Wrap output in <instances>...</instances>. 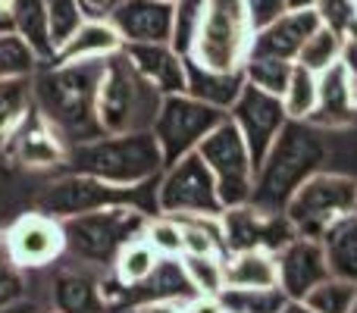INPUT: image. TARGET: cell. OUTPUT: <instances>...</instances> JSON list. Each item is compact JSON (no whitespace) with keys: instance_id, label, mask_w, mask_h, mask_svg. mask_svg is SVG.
I'll list each match as a JSON object with an SVG mask.
<instances>
[{"instance_id":"c3c4849f","label":"cell","mask_w":357,"mask_h":313,"mask_svg":"<svg viewBox=\"0 0 357 313\" xmlns=\"http://www.w3.org/2000/svg\"><path fill=\"white\" fill-rule=\"evenodd\" d=\"M169 313H191L188 307H185V304H176V307L173 310H169Z\"/></svg>"},{"instance_id":"836d02e7","label":"cell","mask_w":357,"mask_h":313,"mask_svg":"<svg viewBox=\"0 0 357 313\" xmlns=\"http://www.w3.org/2000/svg\"><path fill=\"white\" fill-rule=\"evenodd\" d=\"M354 298H357V282L329 276L326 282H320L307 298H304V304H307L314 313H351Z\"/></svg>"},{"instance_id":"e575fe53","label":"cell","mask_w":357,"mask_h":313,"mask_svg":"<svg viewBox=\"0 0 357 313\" xmlns=\"http://www.w3.org/2000/svg\"><path fill=\"white\" fill-rule=\"evenodd\" d=\"M282 104H285L289 119H307L317 107V72H310L307 66L295 63L289 88L282 94Z\"/></svg>"},{"instance_id":"7dc6e473","label":"cell","mask_w":357,"mask_h":313,"mask_svg":"<svg viewBox=\"0 0 357 313\" xmlns=\"http://www.w3.org/2000/svg\"><path fill=\"white\" fill-rule=\"evenodd\" d=\"M285 6L289 10H314L317 0H285Z\"/></svg>"},{"instance_id":"d6a6232c","label":"cell","mask_w":357,"mask_h":313,"mask_svg":"<svg viewBox=\"0 0 357 313\" xmlns=\"http://www.w3.org/2000/svg\"><path fill=\"white\" fill-rule=\"evenodd\" d=\"M41 56L31 50V44L16 31L0 35V79H16V75H35L41 66Z\"/></svg>"},{"instance_id":"ffe728a7","label":"cell","mask_w":357,"mask_h":313,"mask_svg":"<svg viewBox=\"0 0 357 313\" xmlns=\"http://www.w3.org/2000/svg\"><path fill=\"white\" fill-rule=\"evenodd\" d=\"M123 54L163 94L185 91V56L173 44H123Z\"/></svg>"},{"instance_id":"277c9868","label":"cell","mask_w":357,"mask_h":313,"mask_svg":"<svg viewBox=\"0 0 357 313\" xmlns=\"http://www.w3.org/2000/svg\"><path fill=\"white\" fill-rule=\"evenodd\" d=\"M167 94L148 82L132 60L116 50L107 56L104 75L98 88V123L104 135H126V132H151Z\"/></svg>"},{"instance_id":"cb8c5ba5","label":"cell","mask_w":357,"mask_h":313,"mask_svg":"<svg viewBox=\"0 0 357 313\" xmlns=\"http://www.w3.org/2000/svg\"><path fill=\"white\" fill-rule=\"evenodd\" d=\"M226 289H276L279 266L270 251H235L222 257Z\"/></svg>"},{"instance_id":"bcb514c9","label":"cell","mask_w":357,"mask_h":313,"mask_svg":"<svg viewBox=\"0 0 357 313\" xmlns=\"http://www.w3.org/2000/svg\"><path fill=\"white\" fill-rule=\"evenodd\" d=\"M279 313H314V310H310L304 301H291V298H289V301H285V307Z\"/></svg>"},{"instance_id":"60d3db41","label":"cell","mask_w":357,"mask_h":313,"mask_svg":"<svg viewBox=\"0 0 357 313\" xmlns=\"http://www.w3.org/2000/svg\"><path fill=\"white\" fill-rule=\"evenodd\" d=\"M245 13H248L251 29L260 31L276 22L282 13H289V6H285V0H245Z\"/></svg>"},{"instance_id":"f1b7e54d","label":"cell","mask_w":357,"mask_h":313,"mask_svg":"<svg viewBox=\"0 0 357 313\" xmlns=\"http://www.w3.org/2000/svg\"><path fill=\"white\" fill-rule=\"evenodd\" d=\"M35 107V91H31V75H16V79H0V138H6Z\"/></svg>"},{"instance_id":"4dcf8cb0","label":"cell","mask_w":357,"mask_h":313,"mask_svg":"<svg viewBox=\"0 0 357 313\" xmlns=\"http://www.w3.org/2000/svg\"><path fill=\"white\" fill-rule=\"evenodd\" d=\"M342 54H345V38H342L335 29H329V25H320V29L307 38L304 50L298 54V63L307 66L310 72L320 75L323 69H329L333 63H339Z\"/></svg>"},{"instance_id":"e0dca14e","label":"cell","mask_w":357,"mask_h":313,"mask_svg":"<svg viewBox=\"0 0 357 313\" xmlns=\"http://www.w3.org/2000/svg\"><path fill=\"white\" fill-rule=\"evenodd\" d=\"M323 25L317 10H289L273 25L254 31L248 56H270V60H289L298 63V54L304 50L307 38Z\"/></svg>"},{"instance_id":"4fadbf2b","label":"cell","mask_w":357,"mask_h":313,"mask_svg":"<svg viewBox=\"0 0 357 313\" xmlns=\"http://www.w3.org/2000/svg\"><path fill=\"white\" fill-rule=\"evenodd\" d=\"M229 119L238 125L241 138H245L248 151H251L254 169H257L260 160L270 151V144L276 142L279 129L289 123V113H285L282 98H276V94L245 82L241 94L235 98V104L229 107Z\"/></svg>"},{"instance_id":"52a82bcc","label":"cell","mask_w":357,"mask_h":313,"mask_svg":"<svg viewBox=\"0 0 357 313\" xmlns=\"http://www.w3.org/2000/svg\"><path fill=\"white\" fill-rule=\"evenodd\" d=\"M144 185L135 188H123V185H110L100 182L94 176H82V172H66V176L54 178L50 185H44V191L38 194L35 210L56 220H69V216H82V213H94L104 207H138L148 216H157V201H144Z\"/></svg>"},{"instance_id":"b9f144b4","label":"cell","mask_w":357,"mask_h":313,"mask_svg":"<svg viewBox=\"0 0 357 313\" xmlns=\"http://www.w3.org/2000/svg\"><path fill=\"white\" fill-rule=\"evenodd\" d=\"M22 295V276H19V266L10 257L0 260V307L13 304Z\"/></svg>"},{"instance_id":"1f68e13d","label":"cell","mask_w":357,"mask_h":313,"mask_svg":"<svg viewBox=\"0 0 357 313\" xmlns=\"http://www.w3.org/2000/svg\"><path fill=\"white\" fill-rule=\"evenodd\" d=\"M222 307L235 313H279L289 301L282 289H226L220 295Z\"/></svg>"},{"instance_id":"d590c367","label":"cell","mask_w":357,"mask_h":313,"mask_svg":"<svg viewBox=\"0 0 357 313\" xmlns=\"http://www.w3.org/2000/svg\"><path fill=\"white\" fill-rule=\"evenodd\" d=\"M291 69H295V63H289V60L248 56V60H245V82H251V85H257V88H264V91L276 94V98H282L285 88H289Z\"/></svg>"},{"instance_id":"f907efd6","label":"cell","mask_w":357,"mask_h":313,"mask_svg":"<svg viewBox=\"0 0 357 313\" xmlns=\"http://www.w3.org/2000/svg\"><path fill=\"white\" fill-rule=\"evenodd\" d=\"M167 3H176V0H167Z\"/></svg>"},{"instance_id":"5bb4252c","label":"cell","mask_w":357,"mask_h":313,"mask_svg":"<svg viewBox=\"0 0 357 313\" xmlns=\"http://www.w3.org/2000/svg\"><path fill=\"white\" fill-rule=\"evenodd\" d=\"M6 257L19 270H41L54 264L60 254H66V232L56 216H47L41 210L25 213L6 229L3 235Z\"/></svg>"},{"instance_id":"ba28073f","label":"cell","mask_w":357,"mask_h":313,"mask_svg":"<svg viewBox=\"0 0 357 313\" xmlns=\"http://www.w3.org/2000/svg\"><path fill=\"white\" fill-rule=\"evenodd\" d=\"M357 210V178L345 172L320 169L289 197L285 216L304 238H323L335 220Z\"/></svg>"},{"instance_id":"f35d334b","label":"cell","mask_w":357,"mask_h":313,"mask_svg":"<svg viewBox=\"0 0 357 313\" xmlns=\"http://www.w3.org/2000/svg\"><path fill=\"white\" fill-rule=\"evenodd\" d=\"M144 238L157 247L160 257H182V222L176 216H151L144 226Z\"/></svg>"},{"instance_id":"ab89813d","label":"cell","mask_w":357,"mask_h":313,"mask_svg":"<svg viewBox=\"0 0 357 313\" xmlns=\"http://www.w3.org/2000/svg\"><path fill=\"white\" fill-rule=\"evenodd\" d=\"M320 13L323 25L335 29L342 38H357V3L354 0H317L314 6Z\"/></svg>"},{"instance_id":"6da1fadb","label":"cell","mask_w":357,"mask_h":313,"mask_svg":"<svg viewBox=\"0 0 357 313\" xmlns=\"http://www.w3.org/2000/svg\"><path fill=\"white\" fill-rule=\"evenodd\" d=\"M104 60L41 63L31 75L35 110L44 123L66 142V148L104 135L98 123V88L104 75Z\"/></svg>"},{"instance_id":"603a6c76","label":"cell","mask_w":357,"mask_h":313,"mask_svg":"<svg viewBox=\"0 0 357 313\" xmlns=\"http://www.w3.org/2000/svg\"><path fill=\"white\" fill-rule=\"evenodd\" d=\"M142 304H182L197 295L188 282V273L182 266V257H160L148 279L135 289H129Z\"/></svg>"},{"instance_id":"d6986e66","label":"cell","mask_w":357,"mask_h":313,"mask_svg":"<svg viewBox=\"0 0 357 313\" xmlns=\"http://www.w3.org/2000/svg\"><path fill=\"white\" fill-rule=\"evenodd\" d=\"M10 157L22 166H31V169H44V166H63L66 160V142L44 123V116L31 107L29 116L10 132Z\"/></svg>"},{"instance_id":"7402d4cb","label":"cell","mask_w":357,"mask_h":313,"mask_svg":"<svg viewBox=\"0 0 357 313\" xmlns=\"http://www.w3.org/2000/svg\"><path fill=\"white\" fill-rule=\"evenodd\" d=\"M123 50V38L119 31L107 22V16H88L85 22L75 29V35L56 50L54 60L60 63H79V60H104Z\"/></svg>"},{"instance_id":"3957f363","label":"cell","mask_w":357,"mask_h":313,"mask_svg":"<svg viewBox=\"0 0 357 313\" xmlns=\"http://www.w3.org/2000/svg\"><path fill=\"white\" fill-rule=\"evenodd\" d=\"M66 172L94 176L100 182L135 188L157 182L163 172V151L151 132H126V135H98L91 142L73 144L63 160Z\"/></svg>"},{"instance_id":"f5cc1de1","label":"cell","mask_w":357,"mask_h":313,"mask_svg":"<svg viewBox=\"0 0 357 313\" xmlns=\"http://www.w3.org/2000/svg\"><path fill=\"white\" fill-rule=\"evenodd\" d=\"M354 3H357V0H354Z\"/></svg>"},{"instance_id":"5b68a950","label":"cell","mask_w":357,"mask_h":313,"mask_svg":"<svg viewBox=\"0 0 357 313\" xmlns=\"http://www.w3.org/2000/svg\"><path fill=\"white\" fill-rule=\"evenodd\" d=\"M254 29L248 22L245 0H207L188 56L213 72L245 69Z\"/></svg>"},{"instance_id":"d4e9b609","label":"cell","mask_w":357,"mask_h":313,"mask_svg":"<svg viewBox=\"0 0 357 313\" xmlns=\"http://www.w3.org/2000/svg\"><path fill=\"white\" fill-rule=\"evenodd\" d=\"M323 251H326L329 273L348 282H357V210L335 220L323 232Z\"/></svg>"},{"instance_id":"30bf717a","label":"cell","mask_w":357,"mask_h":313,"mask_svg":"<svg viewBox=\"0 0 357 313\" xmlns=\"http://www.w3.org/2000/svg\"><path fill=\"white\" fill-rule=\"evenodd\" d=\"M197 154L204 157V163L210 166L216 178V191H220L222 207H238V204L251 201L254 191V160L248 151L245 138H241L238 125L232 119H222L201 144Z\"/></svg>"},{"instance_id":"9c48e42d","label":"cell","mask_w":357,"mask_h":313,"mask_svg":"<svg viewBox=\"0 0 357 313\" xmlns=\"http://www.w3.org/2000/svg\"><path fill=\"white\" fill-rule=\"evenodd\" d=\"M222 210L226 207L216 191V178L197 151L178 157L157 178V213L185 220V216H220Z\"/></svg>"},{"instance_id":"83f0119b","label":"cell","mask_w":357,"mask_h":313,"mask_svg":"<svg viewBox=\"0 0 357 313\" xmlns=\"http://www.w3.org/2000/svg\"><path fill=\"white\" fill-rule=\"evenodd\" d=\"M157 264H160L157 247L151 245L144 235H138V238L126 241V245L119 247L116 260H113V276H116L126 289H135V285H142L144 279L154 273Z\"/></svg>"},{"instance_id":"74e56055","label":"cell","mask_w":357,"mask_h":313,"mask_svg":"<svg viewBox=\"0 0 357 313\" xmlns=\"http://www.w3.org/2000/svg\"><path fill=\"white\" fill-rule=\"evenodd\" d=\"M204 6H207V0H176L173 3V38H169V44L182 56H188L191 50V41H195L197 25H201V16H204Z\"/></svg>"},{"instance_id":"8fae6325","label":"cell","mask_w":357,"mask_h":313,"mask_svg":"<svg viewBox=\"0 0 357 313\" xmlns=\"http://www.w3.org/2000/svg\"><path fill=\"white\" fill-rule=\"evenodd\" d=\"M229 113L216 110V107L204 104V100L191 98V94H167L163 107L157 113L154 135L163 151V169L173 166L178 157L197 151V144L226 119Z\"/></svg>"},{"instance_id":"2e32d148","label":"cell","mask_w":357,"mask_h":313,"mask_svg":"<svg viewBox=\"0 0 357 313\" xmlns=\"http://www.w3.org/2000/svg\"><path fill=\"white\" fill-rule=\"evenodd\" d=\"M104 16L123 44H169L173 38V3L167 0H116Z\"/></svg>"},{"instance_id":"44dd1931","label":"cell","mask_w":357,"mask_h":313,"mask_svg":"<svg viewBox=\"0 0 357 313\" xmlns=\"http://www.w3.org/2000/svg\"><path fill=\"white\" fill-rule=\"evenodd\" d=\"M241 88H245V69H238V72H213V69L195 63L191 56H185V94L229 113V107L235 104Z\"/></svg>"},{"instance_id":"7bdbcfd3","label":"cell","mask_w":357,"mask_h":313,"mask_svg":"<svg viewBox=\"0 0 357 313\" xmlns=\"http://www.w3.org/2000/svg\"><path fill=\"white\" fill-rule=\"evenodd\" d=\"M191 313H226V307H222V301L220 298H213V295H195L188 304H185Z\"/></svg>"},{"instance_id":"7c38bea8","label":"cell","mask_w":357,"mask_h":313,"mask_svg":"<svg viewBox=\"0 0 357 313\" xmlns=\"http://www.w3.org/2000/svg\"><path fill=\"white\" fill-rule=\"evenodd\" d=\"M220 226H222L226 254H235V251L276 254L298 235L285 213H266V210H257L254 204L226 207L220 213Z\"/></svg>"},{"instance_id":"f6af8a7d","label":"cell","mask_w":357,"mask_h":313,"mask_svg":"<svg viewBox=\"0 0 357 313\" xmlns=\"http://www.w3.org/2000/svg\"><path fill=\"white\" fill-rule=\"evenodd\" d=\"M82 3H85L88 13H107L113 3H116V0H82Z\"/></svg>"},{"instance_id":"816d5d0a","label":"cell","mask_w":357,"mask_h":313,"mask_svg":"<svg viewBox=\"0 0 357 313\" xmlns=\"http://www.w3.org/2000/svg\"><path fill=\"white\" fill-rule=\"evenodd\" d=\"M226 313H235V310H226Z\"/></svg>"},{"instance_id":"681fc988","label":"cell","mask_w":357,"mask_h":313,"mask_svg":"<svg viewBox=\"0 0 357 313\" xmlns=\"http://www.w3.org/2000/svg\"><path fill=\"white\" fill-rule=\"evenodd\" d=\"M351 313H357V298H354V310H351Z\"/></svg>"},{"instance_id":"f546056e","label":"cell","mask_w":357,"mask_h":313,"mask_svg":"<svg viewBox=\"0 0 357 313\" xmlns=\"http://www.w3.org/2000/svg\"><path fill=\"white\" fill-rule=\"evenodd\" d=\"M182 266L197 295L220 298L226 291V270H222L220 254H182Z\"/></svg>"},{"instance_id":"4316f807","label":"cell","mask_w":357,"mask_h":313,"mask_svg":"<svg viewBox=\"0 0 357 313\" xmlns=\"http://www.w3.org/2000/svg\"><path fill=\"white\" fill-rule=\"evenodd\" d=\"M10 13H13V31L22 35L44 63L54 60L56 47L50 41V22L44 0H10Z\"/></svg>"},{"instance_id":"ee69618b","label":"cell","mask_w":357,"mask_h":313,"mask_svg":"<svg viewBox=\"0 0 357 313\" xmlns=\"http://www.w3.org/2000/svg\"><path fill=\"white\" fill-rule=\"evenodd\" d=\"M13 31V13H10V0H0V35Z\"/></svg>"},{"instance_id":"ac0fdd59","label":"cell","mask_w":357,"mask_h":313,"mask_svg":"<svg viewBox=\"0 0 357 313\" xmlns=\"http://www.w3.org/2000/svg\"><path fill=\"white\" fill-rule=\"evenodd\" d=\"M317 129H345L357 123V100H354V82L348 72L345 60L333 63L317 75V107L307 116Z\"/></svg>"},{"instance_id":"8d00e7d4","label":"cell","mask_w":357,"mask_h":313,"mask_svg":"<svg viewBox=\"0 0 357 313\" xmlns=\"http://www.w3.org/2000/svg\"><path fill=\"white\" fill-rule=\"evenodd\" d=\"M47 6V22H50V41L60 50L69 38L75 35L82 22L88 19V10L82 0H44Z\"/></svg>"},{"instance_id":"7a4b0ae2","label":"cell","mask_w":357,"mask_h":313,"mask_svg":"<svg viewBox=\"0 0 357 313\" xmlns=\"http://www.w3.org/2000/svg\"><path fill=\"white\" fill-rule=\"evenodd\" d=\"M326 163L329 144L323 129L310 125L307 119H289L254 172V191L248 204L266 213H285L289 197Z\"/></svg>"},{"instance_id":"9a60e30c","label":"cell","mask_w":357,"mask_h":313,"mask_svg":"<svg viewBox=\"0 0 357 313\" xmlns=\"http://www.w3.org/2000/svg\"><path fill=\"white\" fill-rule=\"evenodd\" d=\"M276 266H279V289L291 301H304L317 285L333 276L326 264L323 241L304 238V235H295L282 251H276Z\"/></svg>"},{"instance_id":"484cf974","label":"cell","mask_w":357,"mask_h":313,"mask_svg":"<svg viewBox=\"0 0 357 313\" xmlns=\"http://www.w3.org/2000/svg\"><path fill=\"white\" fill-rule=\"evenodd\" d=\"M54 307L56 313H107V298L100 282L82 273H63L54 282Z\"/></svg>"},{"instance_id":"8992f818","label":"cell","mask_w":357,"mask_h":313,"mask_svg":"<svg viewBox=\"0 0 357 313\" xmlns=\"http://www.w3.org/2000/svg\"><path fill=\"white\" fill-rule=\"evenodd\" d=\"M151 216L138 207H104L94 213H82V216H69L63 222L66 232V251L73 257L85 260L94 266H113L119 247L126 241L144 235Z\"/></svg>"}]
</instances>
